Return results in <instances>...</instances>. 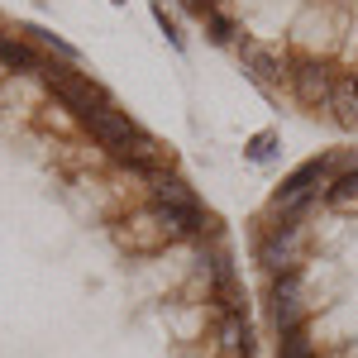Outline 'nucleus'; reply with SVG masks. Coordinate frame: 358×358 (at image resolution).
<instances>
[{
  "mask_svg": "<svg viewBox=\"0 0 358 358\" xmlns=\"http://www.w3.org/2000/svg\"><path fill=\"white\" fill-rule=\"evenodd\" d=\"M0 358H263L234 234L172 143L5 10Z\"/></svg>",
  "mask_w": 358,
  "mask_h": 358,
  "instance_id": "nucleus-1",
  "label": "nucleus"
},
{
  "mask_svg": "<svg viewBox=\"0 0 358 358\" xmlns=\"http://www.w3.org/2000/svg\"><path fill=\"white\" fill-rule=\"evenodd\" d=\"M268 358H358V143L296 163L248 215Z\"/></svg>",
  "mask_w": 358,
  "mask_h": 358,
  "instance_id": "nucleus-2",
  "label": "nucleus"
},
{
  "mask_svg": "<svg viewBox=\"0 0 358 358\" xmlns=\"http://www.w3.org/2000/svg\"><path fill=\"white\" fill-rule=\"evenodd\" d=\"M268 101L358 134V0H177Z\"/></svg>",
  "mask_w": 358,
  "mask_h": 358,
  "instance_id": "nucleus-3",
  "label": "nucleus"
}]
</instances>
